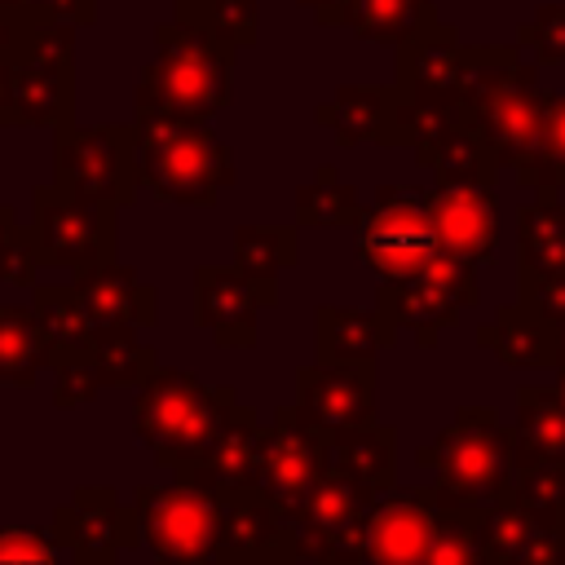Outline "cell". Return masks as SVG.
<instances>
[{
    "mask_svg": "<svg viewBox=\"0 0 565 565\" xmlns=\"http://www.w3.org/2000/svg\"><path fill=\"white\" fill-rule=\"evenodd\" d=\"M132 163L146 194L177 207H212L234 181V150L199 115L132 110Z\"/></svg>",
    "mask_w": 565,
    "mask_h": 565,
    "instance_id": "6da1fadb",
    "label": "cell"
},
{
    "mask_svg": "<svg viewBox=\"0 0 565 565\" xmlns=\"http://www.w3.org/2000/svg\"><path fill=\"white\" fill-rule=\"evenodd\" d=\"M415 463L433 472V499L437 508H472L490 512L512 494L516 481V455H512V424L494 406H459L450 424L415 450Z\"/></svg>",
    "mask_w": 565,
    "mask_h": 565,
    "instance_id": "7a4b0ae2",
    "label": "cell"
},
{
    "mask_svg": "<svg viewBox=\"0 0 565 565\" xmlns=\"http://www.w3.org/2000/svg\"><path fill=\"white\" fill-rule=\"evenodd\" d=\"M238 44L216 40L203 26L168 18L154 26V57L137 79L132 110H172L212 119L234 102Z\"/></svg>",
    "mask_w": 565,
    "mask_h": 565,
    "instance_id": "3957f363",
    "label": "cell"
},
{
    "mask_svg": "<svg viewBox=\"0 0 565 565\" xmlns=\"http://www.w3.org/2000/svg\"><path fill=\"white\" fill-rule=\"evenodd\" d=\"M238 402L230 384H203L185 366H154L132 402V433L154 463L181 472L216 437L225 411Z\"/></svg>",
    "mask_w": 565,
    "mask_h": 565,
    "instance_id": "277c9868",
    "label": "cell"
},
{
    "mask_svg": "<svg viewBox=\"0 0 565 565\" xmlns=\"http://www.w3.org/2000/svg\"><path fill=\"white\" fill-rule=\"evenodd\" d=\"M132 508L154 565H225L221 494L172 477L168 486H137Z\"/></svg>",
    "mask_w": 565,
    "mask_h": 565,
    "instance_id": "5b68a950",
    "label": "cell"
},
{
    "mask_svg": "<svg viewBox=\"0 0 565 565\" xmlns=\"http://www.w3.org/2000/svg\"><path fill=\"white\" fill-rule=\"evenodd\" d=\"M353 230V252L380 282H406L441 256L428 190L419 185H380Z\"/></svg>",
    "mask_w": 565,
    "mask_h": 565,
    "instance_id": "8992f818",
    "label": "cell"
},
{
    "mask_svg": "<svg viewBox=\"0 0 565 565\" xmlns=\"http://www.w3.org/2000/svg\"><path fill=\"white\" fill-rule=\"evenodd\" d=\"M375 494L340 468L318 472L313 490L287 508V543L300 565H362V525Z\"/></svg>",
    "mask_w": 565,
    "mask_h": 565,
    "instance_id": "52a82bcc",
    "label": "cell"
},
{
    "mask_svg": "<svg viewBox=\"0 0 565 565\" xmlns=\"http://www.w3.org/2000/svg\"><path fill=\"white\" fill-rule=\"evenodd\" d=\"M53 181L106 203L115 212L132 207L141 181L132 163V124H62L53 128Z\"/></svg>",
    "mask_w": 565,
    "mask_h": 565,
    "instance_id": "ba28073f",
    "label": "cell"
},
{
    "mask_svg": "<svg viewBox=\"0 0 565 565\" xmlns=\"http://www.w3.org/2000/svg\"><path fill=\"white\" fill-rule=\"evenodd\" d=\"M481 300V282H477V265L441 252L424 274L406 278V282H380L375 287V309L406 331L419 349H433L437 335L446 327H455L472 305Z\"/></svg>",
    "mask_w": 565,
    "mask_h": 565,
    "instance_id": "9c48e42d",
    "label": "cell"
},
{
    "mask_svg": "<svg viewBox=\"0 0 565 565\" xmlns=\"http://www.w3.org/2000/svg\"><path fill=\"white\" fill-rule=\"evenodd\" d=\"M75 22L35 18L26 53L13 62V124L62 128L75 119Z\"/></svg>",
    "mask_w": 565,
    "mask_h": 565,
    "instance_id": "30bf717a",
    "label": "cell"
},
{
    "mask_svg": "<svg viewBox=\"0 0 565 565\" xmlns=\"http://www.w3.org/2000/svg\"><path fill=\"white\" fill-rule=\"evenodd\" d=\"M31 234L40 265L75 274L84 265L115 256V207L49 181L31 190Z\"/></svg>",
    "mask_w": 565,
    "mask_h": 565,
    "instance_id": "8fae6325",
    "label": "cell"
},
{
    "mask_svg": "<svg viewBox=\"0 0 565 565\" xmlns=\"http://www.w3.org/2000/svg\"><path fill=\"white\" fill-rule=\"evenodd\" d=\"M543 102H547V93L539 84V62L521 57L490 93H481L477 102L463 106V124L486 137L499 168H516L525 154L539 150Z\"/></svg>",
    "mask_w": 565,
    "mask_h": 565,
    "instance_id": "7c38bea8",
    "label": "cell"
},
{
    "mask_svg": "<svg viewBox=\"0 0 565 565\" xmlns=\"http://www.w3.org/2000/svg\"><path fill=\"white\" fill-rule=\"evenodd\" d=\"M49 534L75 565H115L124 552L141 543L132 499L124 503L110 486H75L71 499L53 508Z\"/></svg>",
    "mask_w": 565,
    "mask_h": 565,
    "instance_id": "4fadbf2b",
    "label": "cell"
},
{
    "mask_svg": "<svg viewBox=\"0 0 565 565\" xmlns=\"http://www.w3.org/2000/svg\"><path fill=\"white\" fill-rule=\"evenodd\" d=\"M380 375L375 362H309L296 371V411L318 433L366 428L380 415Z\"/></svg>",
    "mask_w": 565,
    "mask_h": 565,
    "instance_id": "5bb4252c",
    "label": "cell"
},
{
    "mask_svg": "<svg viewBox=\"0 0 565 565\" xmlns=\"http://www.w3.org/2000/svg\"><path fill=\"white\" fill-rule=\"evenodd\" d=\"M278 305V282H260L230 265H199L194 269V322L212 331L216 349H252L256 344V313Z\"/></svg>",
    "mask_w": 565,
    "mask_h": 565,
    "instance_id": "9a60e30c",
    "label": "cell"
},
{
    "mask_svg": "<svg viewBox=\"0 0 565 565\" xmlns=\"http://www.w3.org/2000/svg\"><path fill=\"white\" fill-rule=\"evenodd\" d=\"M322 450H327V437L296 406H278L260 433L252 486L260 494H269L278 508H296L322 472Z\"/></svg>",
    "mask_w": 565,
    "mask_h": 565,
    "instance_id": "2e32d148",
    "label": "cell"
},
{
    "mask_svg": "<svg viewBox=\"0 0 565 565\" xmlns=\"http://www.w3.org/2000/svg\"><path fill=\"white\" fill-rule=\"evenodd\" d=\"M433 525L437 499L428 486H393L375 494L362 525V565H424Z\"/></svg>",
    "mask_w": 565,
    "mask_h": 565,
    "instance_id": "e0dca14e",
    "label": "cell"
},
{
    "mask_svg": "<svg viewBox=\"0 0 565 565\" xmlns=\"http://www.w3.org/2000/svg\"><path fill=\"white\" fill-rule=\"evenodd\" d=\"M428 212H433L441 252H450V256H459L468 265H490L499 256V199H494V185L437 181L428 190Z\"/></svg>",
    "mask_w": 565,
    "mask_h": 565,
    "instance_id": "ac0fdd59",
    "label": "cell"
},
{
    "mask_svg": "<svg viewBox=\"0 0 565 565\" xmlns=\"http://www.w3.org/2000/svg\"><path fill=\"white\" fill-rule=\"evenodd\" d=\"M75 296L84 305V318L93 331H150L154 327V287L141 282V274L115 256L75 269Z\"/></svg>",
    "mask_w": 565,
    "mask_h": 565,
    "instance_id": "d6986e66",
    "label": "cell"
},
{
    "mask_svg": "<svg viewBox=\"0 0 565 565\" xmlns=\"http://www.w3.org/2000/svg\"><path fill=\"white\" fill-rule=\"evenodd\" d=\"M481 547L486 565H565V521L508 494L481 516Z\"/></svg>",
    "mask_w": 565,
    "mask_h": 565,
    "instance_id": "ffe728a7",
    "label": "cell"
},
{
    "mask_svg": "<svg viewBox=\"0 0 565 565\" xmlns=\"http://www.w3.org/2000/svg\"><path fill=\"white\" fill-rule=\"evenodd\" d=\"M260 433H265L260 415H256L252 406L234 402V406L225 411L216 437L207 441V450H203L190 468H181V472H172V477H181V481H190V486H203V490H212V494H221V499L234 494V490H247V486L256 481Z\"/></svg>",
    "mask_w": 565,
    "mask_h": 565,
    "instance_id": "44dd1931",
    "label": "cell"
},
{
    "mask_svg": "<svg viewBox=\"0 0 565 565\" xmlns=\"http://www.w3.org/2000/svg\"><path fill=\"white\" fill-rule=\"evenodd\" d=\"M477 344L490 349L512 371H552L561 353V327L543 309L516 296L512 305H499L494 318L477 327Z\"/></svg>",
    "mask_w": 565,
    "mask_h": 565,
    "instance_id": "7402d4cb",
    "label": "cell"
},
{
    "mask_svg": "<svg viewBox=\"0 0 565 565\" xmlns=\"http://www.w3.org/2000/svg\"><path fill=\"white\" fill-rule=\"evenodd\" d=\"M397 49V88L406 93H437L459 97V66H463V35L455 22L428 18L415 26Z\"/></svg>",
    "mask_w": 565,
    "mask_h": 565,
    "instance_id": "603a6c76",
    "label": "cell"
},
{
    "mask_svg": "<svg viewBox=\"0 0 565 565\" xmlns=\"http://www.w3.org/2000/svg\"><path fill=\"white\" fill-rule=\"evenodd\" d=\"M397 327L371 305H318L313 309V349L327 362H375L397 344Z\"/></svg>",
    "mask_w": 565,
    "mask_h": 565,
    "instance_id": "cb8c5ba5",
    "label": "cell"
},
{
    "mask_svg": "<svg viewBox=\"0 0 565 565\" xmlns=\"http://www.w3.org/2000/svg\"><path fill=\"white\" fill-rule=\"evenodd\" d=\"M322 437H327V450H322L327 468H340L371 494H384L397 486V433L388 424H366V428H344Z\"/></svg>",
    "mask_w": 565,
    "mask_h": 565,
    "instance_id": "d4e9b609",
    "label": "cell"
},
{
    "mask_svg": "<svg viewBox=\"0 0 565 565\" xmlns=\"http://www.w3.org/2000/svg\"><path fill=\"white\" fill-rule=\"evenodd\" d=\"M565 274V203L539 194L516 207V282Z\"/></svg>",
    "mask_w": 565,
    "mask_h": 565,
    "instance_id": "484cf974",
    "label": "cell"
},
{
    "mask_svg": "<svg viewBox=\"0 0 565 565\" xmlns=\"http://www.w3.org/2000/svg\"><path fill=\"white\" fill-rule=\"evenodd\" d=\"M512 455L565 463V397L561 388L525 384L512 397Z\"/></svg>",
    "mask_w": 565,
    "mask_h": 565,
    "instance_id": "4316f807",
    "label": "cell"
},
{
    "mask_svg": "<svg viewBox=\"0 0 565 565\" xmlns=\"http://www.w3.org/2000/svg\"><path fill=\"white\" fill-rule=\"evenodd\" d=\"M221 525H225V565L287 543V508H278L256 486L221 499Z\"/></svg>",
    "mask_w": 565,
    "mask_h": 565,
    "instance_id": "83f0119b",
    "label": "cell"
},
{
    "mask_svg": "<svg viewBox=\"0 0 565 565\" xmlns=\"http://www.w3.org/2000/svg\"><path fill=\"white\" fill-rule=\"evenodd\" d=\"M393 110V84H340L327 102L313 106V119L335 132L340 146H362L384 137Z\"/></svg>",
    "mask_w": 565,
    "mask_h": 565,
    "instance_id": "f1b7e54d",
    "label": "cell"
},
{
    "mask_svg": "<svg viewBox=\"0 0 565 565\" xmlns=\"http://www.w3.org/2000/svg\"><path fill=\"white\" fill-rule=\"evenodd\" d=\"M362 194L331 163L313 168V177L296 190V225L305 230H344L362 221Z\"/></svg>",
    "mask_w": 565,
    "mask_h": 565,
    "instance_id": "f546056e",
    "label": "cell"
},
{
    "mask_svg": "<svg viewBox=\"0 0 565 565\" xmlns=\"http://www.w3.org/2000/svg\"><path fill=\"white\" fill-rule=\"evenodd\" d=\"M419 168H428L437 181H481V185H494L499 181V159L494 150L486 146V137L468 124L450 128L437 146H428L424 154H415Z\"/></svg>",
    "mask_w": 565,
    "mask_h": 565,
    "instance_id": "4dcf8cb0",
    "label": "cell"
},
{
    "mask_svg": "<svg viewBox=\"0 0 565 565\" xmlns=\"http://www.w3.org/2000/svg\"><path fill=\"white\" fill-rule=\"evenodd\" d=\"M49 371V349L40 340L31 305H0V384H35Z\"/></svg>",
    "mask_w": 565,
    "mask_h": 565,
    "instance_id": "1f68e13d",
    "label": "cell"
},
{
    "mask_svg": "<svg viewBox=\"0 0 565 565\" xmlns=\"http://www.w3.org/2000/svg\"><path fill=\"white\" fill-rule=\"evenodd\" d=\"M31 313H35V327H40V340L49 349V358L57 353H75V349H88L93 340V327L84 318V305L75 296V287H35V300H31Z\"/></svg>",
    "mask_w": 565,
    "mask_h": 565,
    "instance_id": "d6a6232c",
    "label": "cell"
},
{
    "mask_svg": "<svg viewBox=\"0 0 565 565\" xmlns=\"http://www.w3.org/2000/svg\"><path fill=\"white\" fill-rule=\"evenodd\" d=\"M88 353L106 380V388H141V380L159 366L154 349L141 340V331L119 327V331H93Z\"/></svg>",
    "mask_w": 565,
    "mask_h": 565,
    "instance_id": "836d02e7",
    "label": "cell"
},
{
    "mask_svg": "<svg viewBox=\"0 0 565 565\" xmlns=\"http://www.w3.org/2000/svg\"><path fill=\"white\" fill-rule=\"evenodd\" d=\"M230 260L260 282H278V274L296 265V225H238Z\"/></svg>",
    "mask_w": 565,
    "mask_h": 565,
    "instance_id": "e575fe53",
    "label": "cell"
},
{
    "mask_svg": "<svg viewBox=\"0 0 565 565\" xmlns=\"http://www.w3.org/2000/svg\"><path fill=\"white\" fill-rule=\"evenodd\" d=\"M428 18H437L433 0H353L349 9V31L358 40H375V44H402L415 26H424Z\"/></svg>",
    "mask_w": 565,
    "mask_h": 565,
    "instance_id": "d590c367",
    "label": "cell"
},
{
    "mask_svg": "<svg viewBox=\"0 0 565 565\" xmlns=\"http://www.w3.org/2000/svg\"><path fill=\"white\" fill-rule=\"evenodd\" d=\"M172 18L212 31L216 40H230L238 49L256 44V22H260V4L256 0H172Z\"/></svg>",
    "mask_w": 565,
    "mask_h": 565,
    "instance_id": "8d00e7d4",
    "label": "cell"
},
{
    "mask_svg": "<svg viewBox=\"0 0 565 565\" xmlns=\"http://www.w3.org/2000/svg\"><path fill=\"white\" fill-rule=\"evenodd\" d=\"M481 516L486 512H472V508H437L433 547L424 565H486Z\"/></svg>",
    "mask_w": 565,
    "mask_h": 565,
    "instance_id": "74e56055",
    "label": "cell"
},
{
    "mask_svg": "<svg viewBox=\"0 0 565 565\" xmlns=\"http://www.w3.org/2000/svg\"><path fill=\"white\" fill-rule=\"evenodd\" d=\"M512 499H521L525 508L565 521V463L552 459H521L516 463V481H512Z\"/></svg>",
    "mask_w": 565,
    "mask_h": 565,
    "instance_id": "f35d334b",
    "label": "cell"
},
{
    "mask_svg": "<svg viewBox=\"0 0 565 565\" xmlns=\"http://www.w3.org/2000/svg\"><path fill=\"white\" fill-rule=\"evenodd\" d=\"M49 371H53V406L57 411H75V406L93 402L106 388V380H102V371H97L88 349L49 358Z\"/></svg>",
    "mask_w": 565,
    "mask_h": 565,
    "instance_id": "ab89813d",
    "label": "cell"
},
{
    "mask_svg": "<svg viewBox=\"0 0 565 565\" xmlns=\"http://www.w3.org/2000/svg\"><path fill=\"white\" fill-rule=\"evenodd\" d=\"M40 274V252L31 225H18L13 207L0 203V282L9 287H35Z\"/></svg>",
    "mask_w": 565,
    "mask_h": 565,
    "instance_id": "60d3db41",
    "label": "cell"
},
{
    "mask_svg": "<svg viewBox=\"0 0 565 565\" xmlns=\"http://www.w3.org/2000/svg\"><path fill=\"white\" fill-rule=\"evenodd\" d=\"M516 49L530 53L539 66L565 62V4H539L521 26H516Z\"/></svg>",
    "mask_w": 565,
    "mask_h": 565,
    "instance_id": "b9f144b4",
    "label": "cell"
},
{
    "mask_svg": "<svg viewBox=\"0 0 565 565\" xmlns=\"http://www.w3.org/2000/svg\"><path fill=\"white\" fill-rule=\"evenodd\" d=\"M62 547L49 530L35 525H0V565H62Z\"/></svg>",
    "mask_w": 565,
    "mask_h": 565,
    "instance_id": "7bdbcfd3",
    "label": "cell"
},
{
    "mask_svg": "<svg viewBox=\"0 0 565 565\" xmlns=\"http://www.w3.org/2000/svg\"><path fill=\"white\" fill-rule=\"evenodd\" d=\"M547 172H552V190H565V88L547 93L543 102V132H539V150H534Z\"/></svg>",
    "mask_w": 565,
    "mask_h": 565,
    "instance_id": "ee69618b",
    "label": "cell"
},
{
    "mask_svg": "<svg viewBox=\"0 0 565 565\" xmlns=\"http://www.w3.org/2000/svg\"><path fill=\"white\" fill-rule=\"evenodd\" d=\"M31 31H35V18H31L26 9L0 4V62H4V66H13V62L26 53Z\"/></svg>",
    "mask_w": 565,
    "mask_h": 565,
    "instance_id": "f6af8a7d",
    "label": "cell"
},
{
    "mask_svg": "<svg viewBox=\"0 0 565 565\" xmlns=\"http://www.w3.org/2000/svg\"><path fill=\"white\" fill-rule=\"evenodd\" d=\"M516 296L530 300L534 309H543L556 327H565V274H556V278H539V282H516Z\"/></svg>",
    "mask_w": 565,
    "mask_h": 565,
    "instance_id": "bcb514c9",
    "label": "cell"
},
{
    "mask_svg": "<svg viewBox=\"0 0 565 565\" xmlns=\"http://www.w3.org/2000/svg\"><path fill=\"white\" fill-rule=\"evenodd\" d=\"M296 4L309 9L313 22L322 26H349V9H353V0H296Z\"/></svg>",
    "mask_w": 565,
    "mask_h": 565,
    "instance_id": "7dc6e473",
    "label": "cell"
},
{
    "mask_svg": "<svg viewBox=\"0 0 565 565\" xmlns=\"http://www.w3.org/2000/svg\"><path fill=\"white\" fill-rule=\"evenodd\" d=\"M234 565H300V561H296L291 543H278V547L256 552V556H243V561H234Z\"/></svg>",
    "mask_w": 565,
    "mask_h": 565,
    "instance_id": "c3c4849f",
    "label": "cell"
},
{
    "mask_svg": "<svg viewBox=\"0 0 565 565\" xmlns=\"http://www.w3.org/2000/svg\"><path fill=\"white\" fill-rule=\"evenodd\" d=\"M13 124V66L0 62V128Z\"/></svg>",
    "mask_w": 565,
    "mask_h": 565,
    "instance_id": "681fc988",
    "label": "cell"
},
{
    "mask_svg": "<svg viewBox=\"0 0 565 565\" xmlns=\"http://www.w3.org/2000/svg\"><path fill=\"white\" fill-rule=\"evenodd\" d=\"M556 388H561V397H565V327H561V353H556Z\"/></svg>",
    "mask_w": 565,
    "mask_h": 565,
    "instance_id": "f907efd6",
    "label": "cell"
},
{
    "mask_svg": "<svg viewBox=\"0 0 565 565\" xmlns=\"http://www.w3.org/2000/svg\"><path fill=\"white\" fill-rule=\"evenodd\" d=\"M0 4H18V9H26V13H40L49 0H0Z\"/></svg>",
    "mask_w": 565,
    "mask_h": 565,
    "instance_id": "816d5d0a",
    "label": "cell"
}]
</instances>
